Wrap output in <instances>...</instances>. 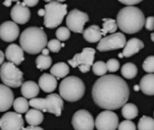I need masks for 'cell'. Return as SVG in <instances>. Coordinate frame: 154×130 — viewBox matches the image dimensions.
<instances>
[{
    "label": "cell",
    "instance_id": "cell-1",
    "mask_svg": "<svg viewBox=\"0 0 154 130\" xmlns=\"http://www.w3.org/2000/svg\"><path fill=\"white\" fill-rule=\"evenodd\" d=\"M92 96L98 107L106 110H114L126 104L130 96V89L123 79L109 74L102 76L94 82Z\"/></svg>",
    "mask_w": 154,
    "mask_h": 130
},
{
    "label": "cell",
    "instance_id": "cell-2",
    "mask_svg": "<svg viewBox=\"0 0 154 130\" xmlns=\"http://www.w3.org/2000/svg\"><path fill=\"white\" fill-rule=\"evenodd\" d=\"M145 21L142 11L132 6L122 8L119 11L116 19L119 29L129 34L140 32L145 25Z\"/></svg>",
    "mask_w": 154,
    "mask_h": 130
},
{
    "label": "cell",
    "instance_id": "cell-3",
    "mask_svg": "<svg viewBox=\"0 0 154 130\" xmlns=\"http://www.w3.org/2000/svg\"><path fill=\"white\" fill-rule=\"evenodd\" d=\"M22 49L30 54L41 52L47 45V36L42 27H28L23 31L19 38Z\"/></svg>",
    "mask_w": 154,
    "mask_h": 130
},
{
    "label": "cell",
    "instance_id": "cell-4",
    "mask_svg": "<svg viewBox=\"0 0 154 130\" xmlns=\"http://www.w3.org/2000/svg\"><path fill=\"white\" fill-rule=\"evenodd\" d=\"M59 93L63 99H65L66 101H78L84 97L85 93V85L84 81L78 77H66L60 83Z\"/></svg>",
    "mask_w": 154,
    "mask_h": 130
},
{
    "label": "cell",
    "instance_id": "cell-5",
    "mask_svg": "<svg viewBox=\"0 0 154 130\" xmlns=\"http://www.w3.org/2000/svg\"><path fill=\"white\" fill-rule=\"evenodd\" d=\"M29 105L34 108L41 110L42 112H48L55 115L56 117H60L63 108V100L60 95L53 93L49 94L45 99H32L29 101Z\"/></svg>",
    "mask_w": 154,
    "mask_h": 130
},
{
    "label": "cell",
    "instance_id": "cell-6",
    "mask_svg": "<svg viewBox=\"0 0 154 130\" xmlns=\"http://www.w3.org/2000/svg\"><path fill=\"white\" fill-rule=\"evenodd\" d=\"M45 26L53 29L58 27L62 24L64 16L67 14V5L59 3L57 1H51L45 6Z\"/></svg>",
    "mask_w": 154,
    "mask_h": 130
},
{
    "label": "cell",
    "instance_id": "cell-7",
    "mask_svg": "<svg viewBox=\"0 0 154 130\" xmlns=\"http://www.w3.org/2000/svg\"><path fill=\"white\" fill-rule=\"evenodd\" d=\"M0 78L5 85L12 88H18L24 83L23 72L12 62H5L1 65Z\"/></svg>",
    "mask_w": 154,
    "mask_h": 130
},
{
    "label": "cell",
    "instance_id": "cell-8",
    "mask_svg": "<svg viewBox=\"0 0 154 130\" xmlns=\"http://www.w3.org/2000/svg\"><path fill=\"white\" fill-rule=\"evenodd\" d=\"M95 50L94 48H85L80 53H76L72 59L68 61L69 65L72 68L78 67L81 72L86 73L94 65Z\"/></svg>",
    "mask_w": 154,
    "mask_h": 130
},
{
    "label": "cell",
    "instance_id": "cell-9",
    "mask_svg": "<svg viewBox=\"0 0 154 130\" xmlns=\"http://www.w3.org/2000/svg\"><path fill=\"white\" fill-rule=\"evenodd\" d=\"M126 38L122 33H114L101 39L97 44V50L100 52H107L124 48Z\"/></svg>",
    "mask_w": 154,
    "mask_h": 130
},
{
    "label": "cell",
    "instance_id": "cell-10",
    "mask_svg": "<svg viewBox=\"0 0 154 130\" xmlns=\"http://www.w3.org/2000/svg\"><path fill=\"white\" fill-rule=\"evenodd\" d=\"M89 21V16L86 13H84L78 9L72 10L66 17L67 27L77 34L84 33V26Z\"/></svg>",
    "mask_w": 154,
    "mask_h": 130
},
{
    "label": "cell",
    "instance_id": "cell-11",
    "mask_svg": "<svg viewBox=\"0 0 154 130\" xmlns=\"http://www.w3.org/2000/svg\"><path fill=\"white\" fill-rule=\"evenodd\" d=\"M72 125L74 130H94L95 122L89 111L80 109L73 114Z\"/></svg>",
    "mask_w": 154,
    "mask_h": 130
},
{
    "label": "cell",
    "instance_id": "cell-12",
    "mask_svg": "<svg viewBox=\"0 0 154 130\" xmlns=\"http://www.w3.org/2000/svg\"><path fill=\"white\" fill-rule=\"evenodd\" d=\"M119 126V117L111 110L102 111L95 119L97 130H116Z\"/></svg>",
    "mask_w": 154,
    "mask_h": 130
},
{
    "label": "cell",
    "instance_id": "cell-13",
    "mask_svg": "<svg viewBox=\"0 0 154 130\" xmlns=\"http://www.w3.org/2000/svg\"><path fill=\"white\" fill-rule=\"evenodd\" d=\"M1 130H23L24 118L17 112H7L0 118Z\"/></svg>",
    "mask_w": 154,
    "mask_h": 130
},
{
    "label": "cell",
    "instance_id": "cell-14",
    "mask_svg": "<svg viewBox=\"0 0 154 130\" xmlns=\"http://www.w3.org/2000/svg\"><path fill=\"white\" fill-rule=\"evenodd\" d=\"M19 36V27L17 23L6 21L0 25V38L4 42L12 43Z\"/></svg>",
    "mask_w": 154,
    "mask_h": 130
},
{
    "label": "cell",
    "instance_id": "cell-15",
    "mask_svg": "<svg viewBox=\"0 0 154 130\" xmlns=\"http://www.w3.org/2000/svg\"><path fill=\"white\" fill-rule=\"evenodd\" d=\"M10 16L12 20L19 25L26 24L31 16V13L26 5L23 2H17L11 9Z\"/></svg>",
    "mask_w": 154,
    "mask_h": 130
},
{
    "label": "cell",
    "instance_id": "cell-16",
    "mask_svg": "<svg viewBox=\"0 0 154 130\" xmlns=\"http://www.w3.org/2000/svg\"><path fill=\"white\" fill-rule=\"evenodd\" d=\"M14 103V93L10 87L0 84V112L8 110Z\"/></svg>",
    "mask_w": 154,
    "mask_h": 130
},
{
    "label": "cell",
    "instance_id": "cell-17",
    "mask_svg": "<svg viewBox=\"0 0 154 130\" xmlns=\"http://www.w3.org/2000/svg\"><path fill=\"white\" fill-rule=\"evenodd\" d=\"M24 52L25 51L22 49L21 46L15 43H11L8 46L5 55L9 62H12L16 65H19L25 60Z\"/></svg>",
    "mask_w": 154,
    "mask_h": 130
},
{
    "label": "cell",
    "instance_id": "cell-18",
    "mask_svg": "<svg viewBox=\"0 0 154 130\" xmlns=\"http://www.w3.org/2000/svg\"><path fill=\"white\" fill-rule=\"evenodd\" d=\"M38 85L40 89L47 93L53 92L57 87V80L56 78L49 73H44L38 81Z\"/></svg>",
    "mask_w": 154,
    "mask_h": 130
},
{
    "label": "cell",
    "instance_id": "cell-19",
    "mask_svg": "<svg viewBox=\"0 0 154 130\" xmlns=\"http://www.w3.org/2000/svg\"><path fill=\"white\" fill-rule=\"evenodd\" d=\"M143 47H144V43L140 39L131 38L126 43L123 52H122V54L124 57H131V56L138 53Z\"/></svg>",
    "mask_w": 154,
    "mask_h": 130
},
{
    "label": "cell",
    "instance_id": "cell-20",
    "mask_svg": "<svg viewBox=\"0 0 154 130\" xmlns=\"http://www.w3.org/2000/svg\"><path fill=\"white\" fill-rule=\"evenodd\" d=\"M39 85L32 81H25L21 86V93L26 99H35L39 94Z\"/></svg>",
    "mask_w": 154,
    "mask_h": 130
},
{
    "label": "cell",
    "instance_id": "cell-21",
    "mask_svg": "<svg viewBox=\"0 0 154 130\" xmlns=\"http://www.w3.org/2000/svg\"><path fill=\"white\" fill-rule=\"evenodd\" d=\"M140 88L145 95L153 96L154 95V74L149 73L143 76L140 81Z\"/></svg>",
    "mask_w": 154,
    "mask_h": 130
},
{
    "label": "cell",
    "instance_id": "cell-22",
    "mask_svg": "<svg viewBox=\"0 0 154 130\" xmlns=\"http://www.w3.org/2000/svg\"><path fill=\"white\" fill-rule=\"evenodd\" d=\"M83 34H84V38L89 43L100 42L103 36L102 29L98 25H93L89 26L88 28H86L84 31Z\"/></svg>",
    "mask_w": 154,
    "mask_h": 130
},
{
    "label": "cell",
    "instance_id": "cell-23",
    "mask_svg": "<svg viewBox=\"0 0 154 130\" xmlns=\"http://www.w3.org/2000/svg\"><path fill=\"white\" fill-rule=\"evenodd\" d=\"M26 120L30 126H39L44 120V114L41 110L31 108L26 114Z\"/></svg>",
    "mask_w": 154,
    "mask_h": 130
},
{
    "label": "cell",
    "instance_id": "cell-24",
    "mask_svg": "<svg viewBox=\"0 0 154 130\" xmlns=\"http://www.w3.org/2000/svg\"><path fill=\"white\" fill-rule=\"evenodd\" d=\"M50 72L56 79H61L66 77V75L70 72V68L64 62H57L52 66Z\"/></svg>",
    "mask_w": 154,
    "mask_h": 130
},
{
    "label": "cell",
    "instance_id": "cell-25",
    "mask_svg": "<svg viewBox=\"0 0 154 130\" xmlns=\"http://www.w3.org/2000/svg\"><path fill=\"white\" fill-rule=\"evenodd\" d=\"M139 110L135 104L132 103H126L122 108V114L124 118L127 120H131L138 116Z\"/></svg>",
    "mask_w": 154,
    "mask_h": 130
},
{
    "label": "cell",
    "instance_id": "cell-26",
    "mask_svg": "<svg viewBox=\"0 0 154 130\" xmlns=\"http://www.w3.org/2000/svg\"><path fill=\"white\" fill-rule=\"evenodd\" d=\"M122 75L125 78V79H133L136 77L137 73H138V69L137 66L132 63V62H127L124 65H122Z\"/></svg>",
    "mask_w": 154,
    "mask_h": 130
},
{
    "label": "cell",
    "instance_id": "cell-27",
    "mask_svg": "<svg viewBox=\"0 0 154 130\" xmlns=\"http://www.w3.org/2000/svg\"><path fill=\"white\" fill-rule=\"evenodd\" d=\"M27 99L24 98V97H20V98H17L14 100V103H13V107H14V109L17 113H19V114H23V113H26L29 109V102L26 100Z\"/></svg>",
    "mask_w": 154,
    "mask_h": 130
},
{
    "label": "cell",
    "instance_id": "cell-28",
    "mask_svg": "<svg viewBox=\"0 0 154 130\" xmlns=\"http://www.w3.org/2000/svg\"><path fill=\"white\" fill-rule=\"evenodd\" d=\"M103 28L102 34L103 35H106L107 34H114L117 30L118 25L117 22L112 18H104L103 19Z\"/></svg>",
    "mask_w": 154,
    "mask_h": 130
},
{
    "label": "cell",
    "instance_id": "cell-29",
    "mask_svg": "<svg viewBox=\"0 0 154 130\" xmlns=\"http://www.w3.org/2000/svg\"><path fill=\"white\" fill-rule=\"evenodd\" d=\"M35 64H36V67L41 71L47 70L52 65V58L49 55L45 56V55L41 54L36 58Z\"/></svg>",
    "mask_w": 154,
    "mask_h": 130
},
{
    "label": "cell",
    "instance_id": "cell-30",
    "mask_svg": "<svg viewBox=\"0 0 154 130\" xmlns=\"http://www.w3.org/2000/svg\"><path fill=\"white\" fill-rule=\"evenodd\" d=\"M139 130H154V119L150 117L143 116L138 123Z\"/></svg>",
    "mask_w": 154,
    "mask_h": 130
},
{
    "label": "cell",
    "instance_id": "cell-31",
    "mask_svg": "<svg viewBox=\"0 0 154 130\" xmlns=\"http://www.w3.org/2000/svg\"><path fill=\"white\" fill-rule=\"evenodd\" d=\"M93 72L95 75L97 76H104L107 72H108V69H107V65L105 62H103V61H96L95 63H94L93 65Z\"/></svg>",
    "mask_w": 154,
    "mask_h": 130
},
{
    "label": "cell",
    "instance_id": "cell-32",
    "mask_svg": "<svg viewBox=\"0 0 154 130\" xmlns=\"http://www.w3.org/2000/svg\"><path fill=\"white\" fill-rule=\"evenodd\" d=\"M55 35H56V37H57V39L59 41L64 42V41L68 40L70 35H71L70 29L68 27H63V26L59 27L55 32Z\"/></svg>",
    "mask_w": 154,
    "mask_h": 130
},
{
    "label": "cell",
    "instance_id": "cell-33",
    "mask_svg": "<svg viewBox=\"0 0 154 130\" xmlns=\"http://www.w3.org/2000/svg\"><path fill=\"white\" fill-rule=\"evenodd\" d=\"M142 69L148 73L154 72V56H149L144 60L142 63Z\"/></svg>",
    "mask_w": 154,
    "mask_h": 130
},
{
    "label": "cell",
    "instance_id": "cell-34",
    "mask_svg": "<svg viewBox=\"0 0 154 130\" xmlns=\"http://www.w3.org/2000/svg\"><path fill=\"white\" fill-rule=\"evenodd\" d=\"M47 47H48L50 52H58L61 50V48H62V43H60V41L58 39H53V40L48 42Z\"/></svg>",
    "mask_w": 154,
    "mask_h": 130
},
{
    "label": "cell",
    "instance_id": "cell-35",
    "mask_svg": "<svg viewBox=\"0 0 154 130\" xmlns=\"http://www.w3.org/2000/svg\"><path fill=\"white\" fill-rule=\"evenodd\" d=\"M118 130H136V126L131 120H123L119 124Z\"/></svg>",
    "mask_w": 154,
    "mask_h": 130
},
{
    "label": "cell",
    "instance_id": "cell-36",
    "mask_svg": "<svg viewBox=\"0 0 154 130\" xmlns=\"http://www.w3.org/2000/svg\"><path fill=\"white\" fill-rule=\"evenodd\" d=\"M108 72H115L119 70L120 68V62L116 59H110L106 62Z\"/></svg>",
    "mask_w": 154,
    "mask_h": 130
},
{
    "label": "cell",
    "instance_id": "cell-37",
    "mask_svg": "<svg viewBox=\"0 0 154 130\" xmlns=\"http://www.w3.org/2000/svg\"><path fill=\"white\" fill-rule=\"evenodd\" d=\"M145 27L149 31L154 30V16H149L145 21Z\"/></svg>",
    "mask_w": 154,
    "mask_h": 130
},
{
    "label": "cell",
    "instance_id": "cell-38",
    "mask_svg": "<svg viewBox=\"0 0 154 130\" xmlns=\"http://www.w3.org/2000/svg\"><path fill=\"white\" fill-rule=\"evenodd\" d=\"M119 1L122 3V4H124L126 6H134V5H137L139 3H140L142 0H119Z\"/></svg>",
    "mask_w": 154,
    "mask_h": 130
},
{
    "label": "cell",
    "instance_id": "cell-39",
    "mask_svg": "<svg viewBox=\"0 0 154 130\" xmlns=\"http://www.w3.org/2000/svg\"><path fill=\"white\" fill-rule=\"evenodd\" d=\"M39 0H24V3L26 5V7H35L38 4Z\"/></svg>",
    "mask_w": 154,
    "mask_h": 130
},
{
    "label": "cell",
    "instance_id": "cell-40",
    "mask_svg": "<svg viewBox=\"0 0 154 130\" xmlns=\"http://www.w3.org/2000/svg\"><path fill=\"white\" fill-rule=\"evenodd\" d=\"M23 130H44V129L42 127L38 126H27L26 128L24 127Z\"/></svg>",
    "mask_w": 154,
    "mask_h": 130
},
{
    "label": "cell",
    "instance_id": "cell-41",
    "mask_svg": "<svg viewBox=\"0 0 154 130\" xmlns=\"http://www.w3.org/2000/svg\"><path fill=\"white\" fill-rule=\"evenodd\" d=\"M5 60V54L2 51H0V65H2Z\"/></svg>",
    "mask_w": 154,
    "mask_h": 130
},
{
    "label": "cell",
    "instance_id": "cell-42",
    "mask_svg": "<svg viewBox=\"0 0 154 130\" xmlns=\"http://www.w3.org/2000/svg\"><path fill=\"white\" fill-rule=\"evenodd\" d=\"M38 16H45V9H39V11H38Z\"/></svg>",
    "mask_w": 154,
    "mask_h": 130
},
{
    "label": "cell",
    "instance_id": "cell-43",
    "mask_svg": "<svg viewBox=\"0 0 154 130\" xmlns=\"http://www.w3.org/2000/svg\"><path fill=\"white\" fill-rule=\"evenodd\" d=\"M49 52H50V51H49V49H48V48H47V49H46V48H45V49L42 51V54H43V55L47 56V55H49Z\"/></svg>",
    "mask_w": 154,
    "mask_h": 130
},
{
    "label": "cell",
    "instance_id": "cell-44",
    "mask_svg": "<svg viewBox=\"0 0 154 130\" xmlns=\"http://www.w3.org/2000/svg\"><path fill=\"white\" fill-rule=\"evenodd\" d=\"M11 3H12V1H11V0H5V2H4V5H5V6H7V7H10Z\"/></svg>",
    "mask_w": 154,
    "mask_h": 130
},
{
    "label": "cell",
    "instance_id": "cell-45",
    "mask_svg": "<svg viewBox=\"0 0 154 130\" xmlns=\"http://www.w3.org/2000/svg\"><path fill=\"white\" fill-rule=\"evenodd\" d=\"M133 89H134V90H135V91H138L140 88V86H139V85H135Z\"/></svg>",
    "mask_w": 154,
    "mask_h": 130
},
{
    "label": "cell",
    "instance_id": "cell-46",
    "mask_svg": "<svg viewBox=\"0 0 154 130\" xmlns=\"http://www.w3.org/2000/svg\"><path fill=\"white\" fill-rule=\"evenodd\" d=\"M150 39H151V41L154 43V33H152V34H151V35H150Z\"/></svg>",
    "mask_w": 154,
    "mask_h": 130
},
{
    "label": "cell",
    "instance_id": "cell-47",
    "mask_svg": "<svg viewBox=\"0 0 154 130\" xmlns=\"http://www.w3.org/2000/svg\"><path fill=\"white\" fill-rule=\"evenodd\" d=\"M57 2H59V3H62V2H64L65 0H56Z\"/></svg>",
    "mask_w": 154,
    "mask_h": 130
},
{
    "label": "cell",
    "instance_id": "cell-48",
    "mask_svg": "<svg viewBox=\"0 0 154 130\" xmlns=\"http://www.w3.org/2000/svg\"><path fill=\"white\" fill-rule=\"evenodd\" d=\"M119 57H120V58H123V57H124V56H123V54H122V52L119 54Z\"/></svg>",
    "mask_w": 154,
    "mask_h": 130
},
{
    "label": "cell",
    "instance_id": "cell-49",
    "mask_svg": "<svg viewBox=\"0 0 154 130\" xmlns=\"http://www.w3.org/2000/svg\"><path fill=\"white\" fill-rule=\"evenodd\" d=\"M44 1H45V2H48V3H50L52 0H44Z\"/></svg>",
    "mask_w": 154,
    "mask_h": 130
},
{
    "label": "cell",
    "instance_id": "cell-50",
    "mask_svg": "<svg viewBox=\"0 0 154 130\" xmlns=\"http://www.w3.org/2000/svg\"><path fill=\"white\" fill-rule=\"evenodd\" d=\"M11 1H12V2H13V1H15V2H18L19 0H11Z\"/></svg>",
    "mask_w": 154,
    "mask_h": 130
},
{
    "label": "cell",
    "instance_id": "cell-51",
    "mask_svg": "<svg viewBox=\"0 0 154 130\" xmlns=\"http://www.w3.org/2000/svg\"><path fill=\"white\" fill-rule=\"evenodd\" d=\"M153 117H154V113H153Z\"/></svg>",
    "mask_w": 154,
    "mask_h": 130
}]
</instances>
